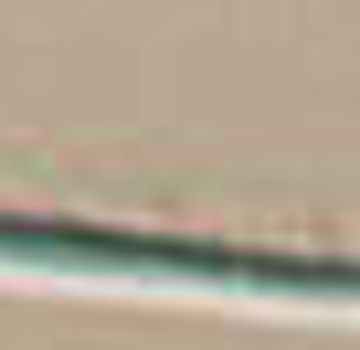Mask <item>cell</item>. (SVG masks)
<instances>
[{
  "label": "cell",
  "instance_id": "1",
  "mask_svg": "<svg viewBox=\"0 0 360 350\" xmlns=\"http://www.w3.org/2000/svg\"><path fill=\"white\" fill-rule=\"evenodd\" d=\"M11 265H85V276H191V287H255V297H349L360 265L339 255H255V244H169V234H96V223H22L0 213Z\"/></svg>",
  "mask_w": 360,
  "mask_h": 350
}]
</instances>
